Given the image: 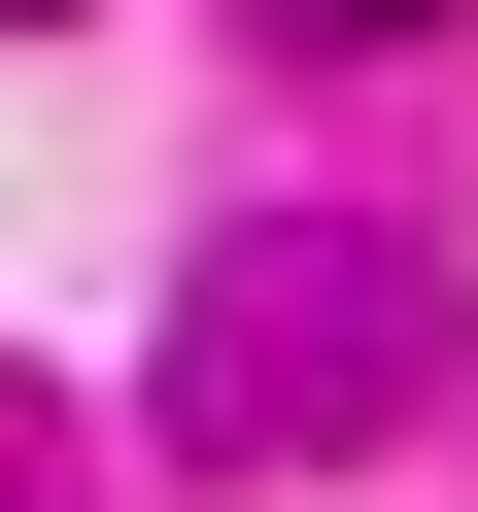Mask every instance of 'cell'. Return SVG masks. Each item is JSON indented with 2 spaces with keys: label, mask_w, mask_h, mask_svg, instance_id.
Segmentation results:
<instances>
[{
  "label": "cell",
  "mask_w": 478,
  "mask_h": 512,
  "mask_svg": "<svg viewBox=\"0 0 478 512\" xmlns=\"http://www.w3.org/2000/svg\"><path fill=\"white\" fill-rule=\"evenodd\" d=\"M274 35H410V0H274Z\"/></svg>",
  "instance_id": "2"
},
{
  "label": "cell",
  "mask_w": 478,
  "mask_h": 512,
  "mask_svg": "<svg viewBox=\"0 0 478 512\" xmlns=\"http://www.w3.org/2000/svg\"><path fill=\"white\" fill-rule=\"evenodd\" d=\"M410 376V274L376 239H308V274H205V342H171V444H342Z\"/></svg>",
  "instance_id": "1"
}]
</instances>
